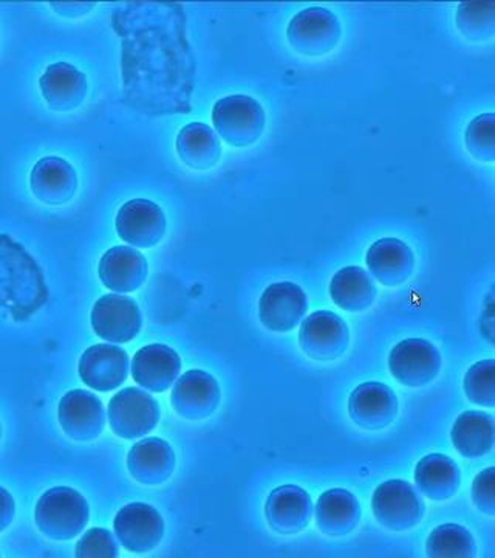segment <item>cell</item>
<instances>
[{
	"instance_id": "35",
	"label": "cell",
	"mask_w": 495,
	"mask_h": 558,
	"mask_svg": "<svg viewBox=\"0 0 495 558\" xmlns=\"http://www.w3.org/2000/svg\"><path fill=\"white\" fill-rule=\"evenodd\" d=\"M0 436H2V428H0Z\"/></svg>"
},
{
	"instance_id": "32",
	"label": "cell",
	"mask_w": 495,
	"mask_h": 558,
	"mask_svg": "<svg viewBox=\"0 0 495 558\" xmlns=\"http://www.w3.org/2000/svg\"><path fill=\"white\" fill-rule=\"evenodd\" d=\"M472 499L477 509L487 517L495 515V469L490 468L480 472L472 484Z\"/></svg>"
},
{
	"instance_id": "6",
	"label": "cell",
	"mask_w": 495,
	"mask_h": 558,
	"mask_svg": "<svg viewBox=\"0 0 495 558\" xmlns=\"http://www.w3.org/2000/svg\"><path fill=\"white\" fill-rule=\"evenodd\" d=\"M388 369L403 387L421 388L438 376L442 355L431 341L403 340L388 355Z\"/></svg>"
},
{
	"instance_id": "7",
	"label": "cell",
	"mask_w": 495,
	"mask_h": 558,
	"mask_svg": "<svg viewBox=\"0 0 495 558\" xmlns=\"http://www.w3.org/2000/svg\"><path fill=\"white\" fill-rule=\"evenodd\" d=\"M91 326L99 339L129 343L141 330V311L129 296L109 293L95 303Z\"/></svg>"
},
{
	"instance_id": "18",
	"label": "cell",
	"mask_w": 495,
	"mask_h": 558,
	"mask_svg": "<svg viewBox=\"0 0 495 558\" xmlns=\"http://www.w3.org/2000/svg\"><path fill=\"white\" fill-rule=\"evenodd\" d=\"M175 464L177 459L174 450L166 440L160 438L139 440L132 447L127 457L131 475L145 486H160L166 483L174 473Z\"/></svg>"
},
{
	"instance_id": "16",
	"label": "cell",
	"mask_w": 495,
	"mask_h": 558,
	"mask_svg": "<svg viewBox=\"0 0 495 558\" xmlns=\"http://www.w3.org/2000/svg\"><path fill=\"white\" fill-rule=\"evenodd\" d=\"M341 27L335 14L324 9H308L297 14L288 27V39L304 54H324L335 49Z\"/></svg>"
},
{
	"instance_id": "23",
	"label": "cell",
	"mask_w": 495,
	"mask_h": 558,
	"mask_svg": "<svg viewBox=\"0 0 495 558\" xmlns=\"http://www.w3.org/2000/svg\"><path fill=\"white\" fill-rule=\"evenodd\" d=\"M39 86L47 105L58 112L79 108L87 95L86 75L67 62L50 65L40 76Z\"/></svg>"
},
{
	"instance_id": "29",
	"label": "cell",
	"mask_w": 495,
	"mask_h": 558,
	"mask_svg": "<svg viewBox=\"0 0 495 558\" xmlns=\"http://www.w3.org/2000/svg\"><path fill=\"white\" fill-rule=\"evenodd\" d=\"M466 398L486 409L495 407V362L482 360L468 369L465 376Z\"/></svg>"
},
{
	"instance_id": "24",
	"label": "cell",
	"mask_w": 495,
	"mask_h": 558,
	"mask_svg": "<svg viewBox=\"0 0 495 558\" xmlns=\"http://www.w3.org/2000/svg\"><path fill=\"white\" fill-rule=\"evenodd\" d=\"M416 484L424 497L432 501H446L460 490V469L446 454H429L417 464Z\"/></svg>"
},
{
	"instance_id": "3",
	"label": "cell",
	"mask_w": 495,
	"mask_h": 558,
	"mask_svg": "<svg viewBox=\"0 0 495 558\" xmlns=\"http://www.w3.org/2000/svg\"><path fill=\"white\" fill-rule=\"evenodd\" d=\"M372 510L381 526L401 532L421 523L426 506L407 481L392 480L378 486L372 498Z\"/></svg>"
},
{
	"instance_id": "31",
	"label": "cell",
	"mask_w": 495,
	"mask_h": 558,
	"mask_svg": "<svg viewBox=\"0 0 495 558\" xmlns=\"http://www.w3.org/2000/svg\"><path fill=\"white\" fill-rule=\"evenodd\" d=\"M119 556V545L108 529H90L76 545V557L79 558H115Z\"/></svg>"
},
{
	"instance_id": "1",
	"label": "cell",
	"mask_w": 495,
	"mask_h": 558,
	"mask_svg": "<svg viewBox=\"0 0 495 558\" xmlns=\"http://www.w3.org/2000/svg\"><path fill=\"white\" fill-rule=\"evenodd\" d=\"M89 519V505L75 488H50L36 505V526L40 534L53 542H67L78 537Z\"/></svg>"
},
{
	"instance_id": "12",
	"label": "cell",
	"mask_w": 495,
	"mask_h": 558,
	"mask_svg": "<svg viewBox=\"0 0 495 558\" xmlns=\"http://www.w3.org/2000/svg\"><path fill=\"white\" fill-rule=\"evenodd\" d=\"M306 292L293 282L268 286L259 301L260 323L273 332H289L306 317Z\"/></svg>"
},
{
	"instance_id": "17",
	"label": "cell",
	"mask_w": 495,
	"mask_h": 558,
	"mask_svg": "<svg viewBox=\"0 0 495 558\" xmlns=\"http://www.w3.org/2000/svg\"><path fill=\"white\" fill-rule=\"evenodd\" d=\"M182 360L166 344H149L139 349L132 360V377L150 392H163L177 381Z\"/></svg>"
},
{
	"instance_id": "21",
	"label": "cell",
	"mask_w": 495,
	"mask_h": 558,
	"mask_svg": "<svg viewBox=\"0 0 495 558\" xmlns=\"http://www.w3.org/2000/svg\"><path fill=\"white\" fill-rule=\"evenodd\" d=\"M366 263L373 278L388 288L406 282L416 269L412 250L395 238L376 241L367 252Z\"/></svg>"
},
{
	"instance_id": "34",
	"label": "cell",
	"mask_w": 495,
	"mask_h": 558,
	"mask_svg": "<svg viewBox=\"0 0 495 558\" xmlns=\"http://www.w3.org/2000/svg\"><path fill=\"white\" fill-rule=\"evenodd\" d=\"M480 330L482 336L485 337L491 344L494 343V300L493 293H490L486 300V307L482 314V322H480Z\"/></svg>"
},
{
	"instance_id": "15",
	"label": "cell",
	"mask_w": 495,
	"mask_h": 558,
	"mask_svg": "<svg viewBox=\"0 0 495 558\" xmlns=\"http://www.w3.org/2000/svg\"><path fill=\"white\" fill-rule=\"evenodd\" d=\"M313 515V501L302 487L281 486L271 492L267 499L268 524L281 535H296L306 531Z\"/></svg>"
},
{
	"instance_id": "19",
	"label": "cell",
	"mask_w": 495,
	"mask_h": 558,
	"mask_svg": "<svg viewBox=\"0 0 495 558\" xmlns=\"http://www.w3.org/2000/svg\"><path fill=\"white\" fill-rule=\"evenodd\" d=\"M99 278L112 292H135L148 278V260L137 250L119 245L102 256Z\"/></svg>"
},
{
	"instance_id": "10",
	"label": "cell",
	"mask_w": 495,
	"mask_h": 558,
	"mask_svg": "<svg viewBox=\"0 0 495 558\" xmlns=\"http://www.w3.org/2000/svg\"><path fill=\"white\" fill-rule=\"evenodd\" d=\"M58 418L62 432L76 442L97 439L106 425L101 400L84 389H73L61 399Z\"/></svg>"
},
{
	"instance_id": "11",
	"label": "cell",
	"mask_w": 495,
	"mask_h": 558,
	"mask_svg": "<svg viewBox=\"0 0 495 558\" xmlns=\"http://www.w3.org/2000/svg\"><path fill=\"white\" fill-rule=\"evenodd\" d=\"M220 387L218 380L205 371L193 369L183 374L172 389V409L188 421H203L219 409Z\"/></svg>"
},
{
	"instance_id": "20",
	"label": "cell",
	"mask_w": 495,
	"mask_h": 558,
	"mask_svg": "<svg viewBox=\"0 0 495 558\" xmlns=\"http://www.w3.org/2000/svg\"><path fill=\"white\" fill-rule=\"evenodd\" d=\"M76 190V172L72 165L60 157H46L33 168L32 191L42 204L60 207L73 199Z\"/></svg>"
},
{
	"instance_id": "28",
	"label": "cell",
	"mask_w": 495,
	"mask_h": 558,
	"mask_svg": "<svg viewBox=\"0 0 495 558\" xmlns=\"http://www.w3.org/2000/svg\"><path fill=\"white\" fill-rule=\"evenodd\" d=\"M426 553L432 558L475 557V539L471 532L460 524H442L429 535Z\"/></svg>"
},
{
	"instance_id": "8",
	"label": "cell",
	"mask_w": 495,
	"mask_h": 558,
	"mask_svg": "<svg viewBox=\"0 0 495 558\" xmlns=\"http://www.w3.org/2000/svg\"><path fill=\"white\" fill-rule=\"evenodd\" d=\"M116 538L121 545L134 554L150 553L164 537V521L159 510L145 502H132L116 513Z\"/></svg>"
},
{
	"instance_id": "13",
	"label": "cell",
	"mask_w": 495,
	"mask_h": 558,
	"mask_svg": "<svg viewBox=\"0 0 495 558\" xmlns=\"http://www.w3.org/2000/svg\"><path fill=\"white\" fill-rule=\"evenodd\" d=\"M398 398L394 389L380 381H367L354 389L348 399V413L358 427L383 429L398 416Z\"/></svg>"
},
{
	"instance_id": "14",
	"label": "cell",
	"mask_w": 495,
	"mask_h": 558,
	"mask_svg": "<svg viewBox=\"0 0 495 558\" xmlns=\"http://www.w3.org/2000/svg\"><path fill=\"white\" fill-rule=\"evenodd\" d=\"M129 374V357L115 344H95L79 360L81 380L95 391H113Z\"/></svg>"
},
{
	"instance_id": "27",
	"label": "cell",
	"mask_w": 495,
	"mask_h": 558,
	"mask_svg": "<svg viewBox=\"0 0 495 558\" xmlns=\"http://www.w3.org/2000/svg\"><path fill=\"white\" fill-rule=\"evenodd\" d=\"M177 150L183 163L193 170H209L222 156V146L215 132L203 123L183 128L177 138Z\"/></svg>"
},
{
	"instance_id": "30",
	"label": "cell",
	"mask_w": 495,
	"mask_h": 558,
	"mask_svg": "<svg viewBox=\"0 0 495 558\" xmlns=\"http://www.w3.org/2000/svg\"><path fill=\"white\" fill-rule=\"evenodd\" d=\"M494 113L477 117L466 131V146L472 157L482 161H493L495 154Z\"/></svg>"
},
{
	"instance_id": "2",
	"label": "cell",
	"mask_w": 495,
	"mask_h": 558,
	"mask_svg": "<svg viewBox=\"0 0 495 558\" xmlns=\"http://www.w3.org/2000/svg\"><path fill=\"white\" fill-rule=\"evenodd\" d=\"M212 121L220 137L236 148H245L258 142L265 130L262 106L245 95H233L215 102Z\"/></svg>"
},
{
	"instance_id": "22",
	"label": "cell",
	"mask_w": 495,
	"mask_h": 558,
	"mask_svg": "<svg viewBox=\"0 0 495 558\" xmlns=\"http://www.w3.org/2000/svg\"><path fill=\"white\" fill-rule=\"evenodd\" d=\"M319 531L329 537H346L361 521V506L346 488H330L319 497L314 508Z\"/></svg>"
},
{
	"instance_id": "25",
	"label": "cell",
	"mask_w": 495,
	"mask_h": 558,
	"mask_svg": "<svg viewBox=\"0 0 495 558\" xmlns=\"http://www.w3.org/2000/svg\"><path fill=\"white\" fill-rule=\"evenodd\" d=\"M495 425L491 414L483 411H465L454 422L450 438L461 457L482 458L494 447Z\"/></svg>"
},
{
	"instance_id": "9",
	"label": "cell",
	"mask_w": 495,
	"mask_h": 558,
	"mask_svg": "<svg viewBox=\"0 0 495 558\" xmlns=\"http://www.w3.org/2000/svg\"><path fill=\"white\" fill-rule=\"evenodd\" d=\"M166 216L163 209L146 199L124 204L116 216V231L121 240L138 248L159 245L166 234Z\"/></svg>"
},
{
	"instance_id": "5",
	"label": "cell",
	"mask_w": 495,
	"mask_h": 558,
	"mask_svg": "<svg viewBox=\"0 0 495 558\" xmlns=\"http://www.w3.org/2000/svg\"><path fill=\"white\" fill-rule=\"evenodd\" d=\"M299 344L307 357L317 362H333L346 354L350 330L335 312H313L300 325Z\"/></svg>"
},
{
	"instance_id": "33",
	"label": "cell",
	"mask_w": 495,
	"mask_h": 558,
	"mask_svg": "<svg viewBox=\"0 0 495 558\" xmlns=\"http://www.w3.org/2000/svg\"><path fill=\"white\" fill-rule=\"evenodd\" d=\"M16 515V505L7 488L0 487V532L5 531L13 523Z\"/></svg>"
},
{
	"instance_id": "26",
	"label": "cell",
	"mask_w": 495,
	"mask_h": 558,
	"mask_svg": "<svg viewBox=\"0 0 495 558\" xmlns=\"http://www.w3.org/2000/svg\"><path fill=\"white\" fill-rule=\"evenodd\" d=\"M378 295L375 281L358 266L344 267L330 282V296L337 307L362 312L373 306Z\"/></svg>"
},
{
	"instance_id": "4",
	"label": "cell",
	"mask_w": 495,
	"mask_h": 558,
	"mask_svg": "<svg viewBox=\"0 0 495 558\" xmlns=\"http://www.w3.org/2000/svg\"><path fill=\"white\" fill-rule=\"evenodd\" d=\"M160 421L159 402L138 388L116 392L109 403V424L121 439H139L149 435Z\"/></svg>"
}]
</instances>
